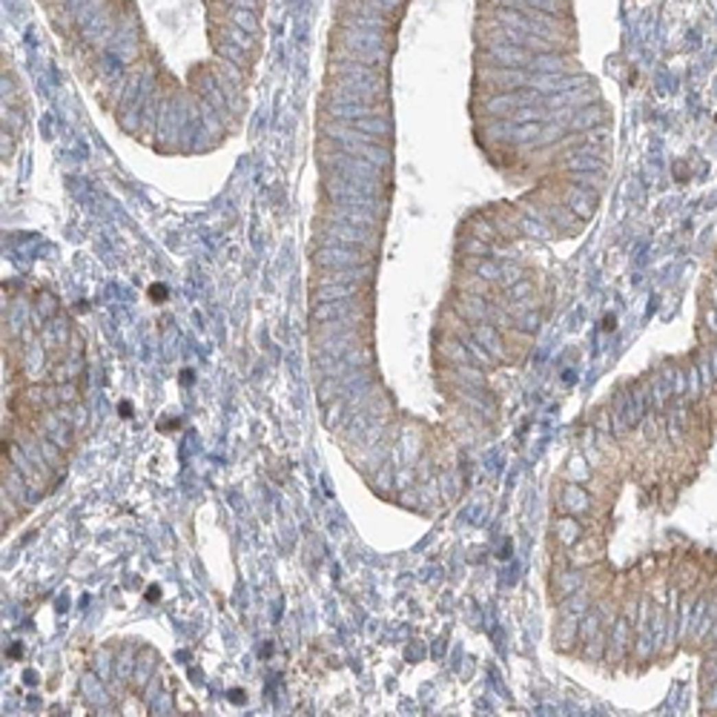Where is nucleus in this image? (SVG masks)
Returning <instances> with one entry per match:
<instances>
[{
	"label": "nucleus",
	"instance_id": "1",
	"mask_svg": "<svg viewBox=\"0 0 717 717\" xmlns=\"http://www.w3.org/2000/svg\"><path fill=\"white\" fill-rule=\"evenodd\" d=\"M479 55H488L491 60H497L499 67H508V69L531 67V60H534V52L519 49V46H511V43H488V49H482Z\"/></svg>",
	"mask_w": 717,
	"mask_h": 717
},
{
	"label": "nucleus",
	"instance_id": "2",
	"mask_svg": "<svg viewBox=\"0 0 717 717\" xmlns=\"http://www.w3.org/2000/svg\"><path fill=\"white\" fill-rule=\"evenodd\" d=\"M494 9H536V12H545V14H565L568 12V0H488Z\"/></svg>",
	"mask_w": 717,
	"mask_h": 717
},
{
	"label": "nucleus",
	"instance_id": "3",
	"mask_svg": "<svg viewBox=\"0 0 717 717\" xmlns=\"http://www.w3.org/2000/svg\"><path fill=\"white\" fill-rule=\"evenodd\" d=\"M319 264H328V267H350V264H362L365 255L358 253H350V250H321L316 255Z\"/></svg>",
	"mask_w": 717,
	"mask_h": 717
},
{
	"label": "nucleus",
	"instance_id": "4",
	"mask_svg": "<svg viewBox=\"0 0 717 717\" xmlns=\"http://www.w3.org/2000/svg\"><path fill=\"white\" fill-rule=\"evenodd\" d=\"M534 69L543 72V75H562V72H568V63L557 52H548V55H534L528 72H534Z\"/></svg>",
	"mask_w": 717,
	"mask_h": 717
},
{
	"label": "nucleus",
	"instance_id": "5",
	"mask_svg": "<svg viewBox=\"0 0 717 717\" xmlns=\"http://www.w3.org/2000/svg\"><path fill=\"white\" fill-rule=\"evenodd\" d=\"M356 129H362L367 138H373V135H387V133H390V121L373 115V112H370V115H365L362 121H356Z\"/></svg>",
	"mask_w": 717,
	"mask_h": 717
},
{
	"label": "nucleus",
	"instance_id": "6",
	"mask_svg": "<svg viewBox=\"0 0 717 717\" xmlns=\"http://www.w3.org/2000/svg\"><path fill=\"white\" fill-rule=\"evenodd\" d=\"M233 21H236V26L247 29L250 35L255 32V12H250V9H236V12H233Z\"/></svg>",
	"mask_w": 717,
	"mask_h": 717
}]
</instances>
